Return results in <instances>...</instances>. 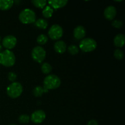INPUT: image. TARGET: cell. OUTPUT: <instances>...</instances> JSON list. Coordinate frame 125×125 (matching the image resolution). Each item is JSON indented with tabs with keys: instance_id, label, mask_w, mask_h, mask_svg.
Wrapping results in <instances>:
<instances>
[{
	"instance_id": "9a60e30c",
	"label": "cell",
	"mask_w": 125,
	"mask_h": 125,
	"mask_svg": "<svg viewBox=\"0 0 125 125\" xmlns=\"http://www.w3.org/2000/svg\"><path fill=\"white\" fill-rule=\"evenodd\" d=\"M13 1L12 0H0V9L1 10H7L12 7Z\"/></svg>"
},
{
	"instance_id": "ba28073f",
	"label": "cell",
	"mask_w": 125,
	"mask_h": 125,
	"mask_svg": "<svg viewBox=\"0 0 125 125\" xmlns=\"http://www.w3.org/2000/svg\"><path fill=\"white\" fill-rule=\"evenodd\" d=\"M17 43V38L13 35H7L3 39L2 41V45L6 50H10L16 46Z\"/></svg>"
},
{
	"instance_id": "8fae6325",
	"label": "cell",
	"mask_w": 125,
	"mask_h": 125,
	"mask_svg": "<svg viewBox=\"0 0 125 125\" xmlns=\"http://www.w3.org/2000/svg\"><path fill=\"white\" fill-rule=\"evenodd\" d=\"M86 31H85V28L82 26H78L75 29H74L73 32V35L75 39L78 40H81L83 39L85 37Z\"/></svg>"
},
{
	"instance_id": "e0dca14e",
	"label": "cell",
	"mask_w": 125,
	"mask_h": 125,
	"mask_svg": "<svg viewBox=\"0 0 125 125\" xmlns=\"http://www.w3.org/2000/svg\"><path fill=\"white\" fill-rule=\"evenodd\" d=\"M35 26L41 29H45L48 26V22L46 20L39 18L35 21Z\"/></svg>"
},
{
	"instance_id": "30bf717a",
	"label": "cell",
	"mask_w": 125,
	"mask_h": 125,
	"mask_svg": "<svg viewBox=\"0 0 125 125\" xmlns=\"http://www.w3.org/2000/svg\"><path fill=\"white\" fill-rule=\"evenodd\" d=\"M117 14V10L114 6H109L105 9L104 11V16L108 20L114 19Z\"/></svg>"
},
{
	"instance_id": "ac0fdd59",
	"label": "cell",
	"mask_w": 125,
	"mask_h": 125,
	"mask_svg": "<svg viewBox=\"0 0 125 125\" xmlns=\"http://www.w3.org/2000/svg\"><path fill=\"white\" fill-rule=\"evenodd\" d=\"M41 70L43 73L45 74H48L52 71V66L50 64V63L45 62L42 64L41 67Z\"/></svg>"
},
{
	"instance_id": "5b68a950",
	"label": "cell",
	"mask_w": 125,
	"mask_h": 125,
	"mask_svg": "<svg viewBox=\"0 0 125 125\" xmlns=\"http://www.w3.org/2000/svg\"><path fill=\"white\" fill-rule=\"evenodd\" d=\"M97 46L96 42L92 38H86L81 41L79 43V48L85 52H91L94 51Z\"/></svg>"
},
{
	"instance_id": "3957f363",
	"label": "cell",
	"mask_w": 125,
	"mask_h": 125,
	"mask_svg": "<svg viewBox=\"0 0 125 125\" xmlns=\"http://www.w3.org/2000/svg\"><path fill=\"white\" fill-rule=\"evenodd\" d=\"M20 21L23 24H31L36 21V15L34 10L30 9L23 10L19 14Z\"/></svg>"
},
{
	"instance_id": "7c38bea8",
	"label": "cell",
	"mask_w": 125,
	"mask_h": 125,
	"mask_svg": "<svg viewBox=\"0 0 125 125\" xmlns=\"http://www.w3.org/2000/svg\"><path fill=\"white\" fill-rule=\"evenodd\" d=\"M48 2L52 7V9H58L62 8V7L65 6L68 3V1H66V0H51V1H49Z\"/></svg>"
},
{
	"instance_id": "ffe728a7",
	"label": "cell",
	"mask_w": 125,
	"mask_h": 125,
	"mask_svg": "<svg viewBox=\"0 0 125 125\" xmlns=\"http://www.w3.org/2000/svg\"><path fill=\"white\" fill-rule=\"evenodd\" d=\"M48 39L45 34H40L37 38V42L40 45H44L47 43Z\"/></svg>"
},
{
	"instance_id": "cb8c5ba5",
	"label": "cell",
	"mask_w": 125,
	"mask_h": 125,
	"mask_svg": "<svg viewBox=\"0 0 125 125\" xmlns=\"http://www.w3.org/2000/svg\"><path fill=\"white\" fill-rule=\"evenodd\" d=\"M114 56L118 60H122L123 59V57H124V54L122 50L117 49V50H115L114 53Z\"/></svg>"
},
{
	"instance_id": "484cf974",
	"label": "cell",
	"mask_w": 125,
	"mask_h": 125,
	"mask_svg": "<svg viewBox=\"0 0 125 125\" xmlns=\"http://www.w3.org/2000/svg\"><path fill=\"white\" fill-rule=\"evenodd\" d=\"M17 75L14 73V72H9L7 75V78H8V79L11 82H14L17 79Z\"/></svg>"
},
{
	"instance_id": "d4e9b609",
	"label": "cell",
	"mask_w": 125,
	"mask_h": 125,
	"mask_svg": "<svg viewBox=\"0 0 125 125\" xmlns=\"http://www.w3.org/2000/svg\"><path fill=\"white\" fill-rule=\"evenodd\" d=\"M123 22L121 20H114L112 23V26L115 28H120L123 26Z\"/></svg>"
},
{
	"instance_id": "52a82bcc",
	"label": "cell",
	"mask_w": 125,
	"mask_h": 125,
	"mask_svg": "<svg viewBox=\"0 0 125 125\" xmlns=\"http://www.w3.org/2000/svg\"><path fill=\"white\" fill-rule=\"evenodd\" d=\"M63 29L59 24H54L48 31V35L52 40H57L63 35Z\"/></svg>"
},
{
	"instance_id": "5bb4252c",
	"label": "cell",
	"mask_w": 125,
	"mask_h": 125,
	"mask_svg": "<svg viewBox=\"0 0 125 125\" xmlns=\"http://www.w3.org/2000/svg\"><path fill=\"white\" fill-rule=\"evenodd\" d=\"M114 43L117 47H123L125 43V36L124 34H117L114 39Z\"/></svg>"
},
{
	"instance_id": "8992f818",
	"label": "cell",
	"mask_w": 125,
	"mask_h": 125,
	"mask_svg": "<svg viewBox=\"0 0 125 125\" xmlns=\"http://www.w3.org/2000/svg\"><path fill=\"white\" fill-rule=\"evenodd\" d=\"M31 56L34 61L38 63H42L46 57V51L42 46H37L33 48Z\"/></svg>"
},
{
	"instance_id": "7a4b0ae2",
	"label": "cell",
	"mask_w": 125,
	"mask_h": 125,
	"mask_svg": "<svg viewBox=\"0 0 125 125\" xmlns=\"http://www.w3.org/2000/svg\"><path fill=\"white\" fill-rule=\"evenodd\" d=\"M61 79L55 74H49L43 81V87L47 90L56 89L61 85Z\"/></svg>"
},
{
	"instance_id": "7402d4cb",
	"label": "cell",
	"mask_w": 125,
	"mask_h": 125,
	"mask_svg": "<svg viewBox=\"0 0 125 125\" xmlns=\"http://www.w3.org/2000/svg\"><path fill=\"white\" fill-rule=\"evenodd\" d=\"M68 51L72 55H75L79 52V48L77 46L74 45H72L68 46Z\"/></svg>"
},
{
	"instance_id": "4316f807",
	"label": "cell",
	"mask_w": 125,
	"mask_h": 125,
	"mask_svg": "<svg viewBox=\"0 0 125 125\" xmlns=\"http://www.w3.org/2000/svg\"><path fill=\"white\" fill-rule=\"evenodd\" d=\"M87 125H98V123L97 121L95 120H91L88 122Z\"/></svg>"
},
{
	"instance_id": "6da1fadb",
	"label": "cell",
	"mask_w": 125,
	"mask_h": 125,
	"mask_svg": "<svg viewBox=\"0 0 125 125\" xmlns=\"http://www.w3.org/2000/svg\"><path fill=\"white\" fill-rule=\"evenodd\" d=\"M15 63V56L10 50H6L0 53V64L7 67H12Z\"/></svg>"
},
{
	"instance_id": "4fadbf2b",
	"label": "cell",
	"mask_w": 125,
	"mask_h": 125,
	"mask_svg": "<svg viewBox=\"0 0 125 125\" xmlns=\"http://www.w3.org/2000/svg\"><path fill=\"white\" fill-rule=\"evenodd\" d=\"M54 48L56 52L59 54H63L67 50V45L63 41L59 40L55 43L54 45Z\"/></svg>"
},
{
	"instance_id": "277c9868",
	"label": "cell",
	"mask_w": 125,
	"mask_h": 125,
	"mask_svg": "<svg viewBox=\"0 0 125 125\" xmlns=\"http://www.w3.org/2000/svg\"><path fill=\"white\" fill-rule=\"evenodd\" d=\"M23 86L20 83L13 82L10 84L6 89L7 95L11 98H17L23 93Z\"/></svg>"
},
{
	"instance_id": "f1b7e54d",
	"label": "cell",
	"mask_w": 125,
	"mask_h": 125,
	"mask_svg": "<svg viewBox=\"0 0 125 125\" xmlns=\"http://www.w3.org/2000/svg\"><path fill=\"white\" fill-rule=\"evenodd\" d=\"M10 125H15V124H10Z\"/></svg>"
},
{
	"instance_id": "9c48e42d",
	"label": "cell",
	"mask_w": 125,
	"mask_h": 125,
	"mask_svg": "<svg viewBox=\"0 0 125 125\" xmlns=\"http://www.w3.org/2000/svg\"><path fill=\"white\" fill-rule=\"evenodd\" d=\"M46 118V114L43 110H37L35 111L32 114L30 117V120H31L33 123L35 124H39L42 123L44 120Z\"/></svg>"
},
{
	"instance_id": "d6986e66",
	"label": "cell",
	"mask_w": 125,
	"mask_h": 125,
	"mask_svg": "<svg viewBox=\"0 0 125 125\" xmlns=\"http://www.w3.org/2000/svg\"><path fill=\"white\" fill-rule=\"evenodd\" d=\"M32 3L34 5V6L40 9H43L46 7L47 1L45 0H33L32 1Z\"/></svg>"
},
{
	"instance_id": "603a6c76",
	"label": "cell",
	"mask_w": 125,
	"mask_h": 125,
	"mask_svg": "<svg viewBox=\"0 0 125 125\" xmlns=\"http://www.w3.org/2000/svg\"><path fill=\"white\" fill-rule=\"evenodd\" d=\"M29 120H30V117L28 115H21L18 118V121H19L20 123H23V124L28 123L29 122Z\"/></svg>"
},
{
	"instance_id": "2e32d148",
	"label": "cell",
	"mask_w": 125,
	"mask_h": 125,
	"mask_svg": "<svg viewBox=\"0 0 125 125\" xmlns=\"http://www.w3.org/2000/svg\"><path fill=\"white\" fill-rule=\"evenodd\" d=\"M54 10L50 6H48L45 7L42 11V15L45 18H50L52 17V14H53Z\"/></svg>"
},
{
	"instance_id": "83f0119b",
	"label": "cell",
	"mask_w": 125,
	"mask_h": 125,
	"mask_svg": "<svg viewBox=\"0 0 125 125\" xmlns=\"http://www.w3.org/2000/svg\"><path fill=\"white\" fill-rule=\"evenodd\" d=\"M2 45H0V53H1V52H2Z\"/></svg>"
},
{
	"instance_id": "44dd1931",
	"label": "cell",
	"mask_w": 125,
	"mask_h": 125,
	"mask_svg": "<svg viewBox=\"0 0 125 125\" xmlns=\"http://www.w3.org/2000/svg\"><path fill=\"white\" fill-rule=\"evenodd\" d=\"M33 95L35 96V97H40L43 94V87L41 86H37L33 89Z\"/></svg>"
},
{
	"instance_id": "f546056e",
	"label": "cell",
	"mask_w": 125,
	"mask_h": 125,
	"mask_svg": "<svg viewBox=\"0 0 125 125\" xmlns=\"http://www.w3.org/2000/svg\"><path fill=\"white\" fill-rule=\"evenodd\" d=\"M1 37H0V42H1Z\"/></svg>"
}]
</instances>
